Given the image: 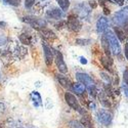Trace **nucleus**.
I'll list each match as a JSON object with an SVG mask.
<instances>
[{
	"label": "nucleus",
	"mask_w": 128,
	"mask_h": 128,
	"mask_svg": "<svg viewBox=\"0 0 128 128\" xmlns=\"http://www.w3.org/2000/svg\"><path fill=\"white\" fill-rule=\"evenodd\" d=\"M6 3L12 6H18L20 4V0H6Z\"/></svg>",
	"instance_id": "23"
},
{
	"label": "nucleus",
	"mask_w": 128,
	"mask_h": 128,
	"mask_svg": "<svg viewBox=\"0 0 128 128\" xmlns=\"http://www.w3.org/2000/svg\"><path fill=\"white\" fill-rule=\"evenodd\" d=\"M80 62H81L82 64H84V65H85V64H87V60H86V58H83V56H81V58H80Z\"/></svg>",
	"instance_id": "34"
},
{
	"label": "nucleus",
	"mask_w": 128,
	"mask_h": 128,
	"mask_svg": "<svg viewBox=\"0 0 128 128\" xmlns=\"http://www.w3.org/2000/svg\"><path fill=\"white\" fill-rule=\"evenodd\" d=\"M36 3V0H25V5L27 8H31Z\"/></svg>",
	"instance_id": "24"
},
{
	"label": "nucleus",
	"mask_w": 128,
	"mask_h": 128,
	"mask_svg": "<svg viewBox=\"0 0 128 128\" xmlns=\"http://www.w3.org/2000/svg\"><path fill=\"white\" fill-rule=\"evenodd\" d=\"M122 89H123V92H124V94H125V96L128 98V86L124 83V84H122Z\"/></svg>",
	"instance_id": "27"
},
{
	"label": "nucleus",
	"mask_w": 128,
	"mask_h": 128,
	"mask_svg": "<svg viewBox=\"0 0 128 128\" xmlns=\"http://www.w3.org/2000/svg\"><path fill=\"white\" fill-rule=\"evenodd\" d=\"M124 9H125V10H128V5H127V6H125V8H124Z\"/></svg>",
	"instance_id": "36"
},
{
	"label": "nucleus",
	"mask_w": 128,
	"mask_h": 128,
	"mask_svg": "<svg viewBox=\"0 0 128 128\" xmlns=\"http://www.w3.org/2000/svg\"><path fill=\"white\" fill-rule=\"evenodd\" d=\"M53 53H54V60H56V67H58V71H60L62 74H67V73H68V68H67V65H66L65 60H64V58H62V52L58 51V50L53 49Z\"/></svg>",
	"instance_id": "3"
},
{
	"label": "nucleus",
	"mask_w": 128,
	"mask_h": 128,
	"mask_svg": "<svg viewBox=\"0 0 128 128\" xmlns=\"http://www.w3.org/2000/svg\"><path fill=\"white\" fill-rule=\"evenodd\" d=\"M100 75H102V79H106L108 82H110V81H111V80H110V77H109L108 75H106V74H104V73H100Z\"/></svg>",
	"instance_id": "29"
},
{
	"label": "nucleus",
	"mask_w": 128,
	"mask_h": 128,
	"mask_svg": "<svg viewBox=\"0 0 128 128\" xmlns=\"http://www.w3.org/2000/svg\"><path fill=\"white\" fill-rule=\"evenodd\" d=\"M2 56V51H0V56Z\"/></svg>",
	"instance_id": "37"
},
{
	"label": "nucleus",
	"mask_w": 128,
	"mask_h": 128,
	"mask_svg": "<svg viewBox=\"0 0 128 128\" xmlns=\"http://www.w3.org/2000/svg\"><path fill=\"white\" fill-rule=\"evenodd\" d=\"M100 42H102V48H104V53H106V56H108V58H111V45H110V41H109V38H108V36L106 35V33L102 36V40H100Z\"/></svg>",
	"instance_id": "11"
},
{
	"label": "nucleus",
	"mask_w": 128,
	"mask_h": 128,
	"mask_svg": "<svg viewBox=\"0 0 128 128\" xmlns=\"http://www.w3.org/2000/svg\"><path fill=\"white\" fill-rule=\"evenodd\" d=\"M123 79H124V83L128 86V68H126L123 73Z\"/></svg>",
	"instance_id": "25"
},
{
	"label": "nucleus",
	"mask_w": 128,
	"mask_h": 128,
	"mask_svg": "<svg viewBox=\"0 0 128 128\" xmlns=\"http://www.w3.org/2000/svg\"><path fill=\"white\" fill-rule=\"evenodd\" d=\"M106 35L108 36V38H109L112 52L114 53V54H116V56H119L121 53V46H120L119 40H118V38H117V36L113 33V32H111V31L106 32Z\"/></svg>",
	"instance_id": "2"
},
{
	"label": "nucleus",
	"mask_w": 128,
	"mask_h": 128,
	"mask_svg": "<svg viewBox=\"0 0 128 128\" xmlns=\"http://www.w3.org/2000/svg\"><path fill=\"white\" fill-rule=\"evenodd\" d=\"M47 16H50L51 18L60 20V18H62L64 14H62V10H60V8H52V9H49L47 12Z\"/></svg>",
	"instance_id": "15"
},
{
	"label": "nucleus",
	"mask_w": 128,
	"mask_h": 128,
	"mask_svg": "<svg viewBox=\"0 0 128 128\" xmlns=\"http://www.w3.org/2000/svg\"><path fill=\"white\" fill-rule=\"evenodd\" d=\"M100 62H102V67L106 70V71H109L110 73H112L113 72V70H112V66H113V60H112V58H108V56H100Z\"/></svg>",
	"instance_id": "13"
},
{
	"label": "nucleus",
	"mask_w": 128,
	"mask_h": 128,
	"mask_svg": "<svg viewBox=\"0 0 128 128\" xmlns=\"http://www.w3.org/2000/svg\"><path fill=\"white\" fill-rule=\"evenodd\" d=\"M114 32H115V35L117 36V38H118L121 42H124L125 41V38H126V34L125 32L122 28H120L119 26L118 27H114Z\"/></svg>",
	"instance_id": "17"
},
{
	"label": "nucleus",
	"mask_w": 128,
	"mask_h": 128,
	"mask_svg": "<svg viewBox=\"0 0 128 128\" xmlns=\"http://www.w3.org/2000/svg\"><path fill=\"white\" fill-rule=\"evenodd\" d=\"M65 100H66V102L71 106L72 109L76 110V111H79V112L81 111L79 102H78V100L76 98V96H75V95H74L73 93L67 91V92L65 93Z\"/></svg>",
	"instance_id": "7"
},
{
	"label": "nucleus",
	"mask_w": 128,
	"mask_h": 128,
	"mask_svg": "<svg viewBox=\"0 0 128 128\" xmlns=\"http://www.w3.org/2000/svg\"><path fill=\"white\" fill-rule=\"evenodd\" d=\"M69 126L71 127V128H82L83 126H82V124H80L78 121H71L70 123H69Z\"/></svg>",
	"instance_id": "22"
},
{
	"label": "nucleus",
	"mask_w": 128,
	"mask_h": 128,
	"mask_svg": "<svg viewBox=\"0 0 128 128\" xmlns=\"http://www.w3.org/2000/svg\"><path fill=\"white\" fill-rule=\"evenodd\" d=\"M18 39L20 41V43H23L24 45H30L31 42H32V37L31 35L29 34H26V33H23L18 36Z\"/></svg>",
	"instance_id": "19"
},
{
	"label": "nucleus",
	"mask_w": 128,
	"mask_h": 128,
	"mask_svg": "<svg viewBox=\"0 0 128 128\" xmlns=\"http://www.w3.org/2000/svg\"><path fill=\"white\" fill-rule=\"evenodd\" d=\"M123 27H124V29H123V30H124V32H125V34L127 35V34H128V22H127Z\"/></svg>",
	"instance_id": "32"
},
{
	"label": "nucleus",
	"mask_w": 128,
	"mask_h": 128,
	"mask_svg": "<svg viewBox=\"0 0 128 128\" xmlns=\"http://www.w3.org/2000/svg\"><path fill=\"white\" fill-rule=\"evenodd\" d=\"M77 9V14H78V16H81V18H86L88 14H89V8L85 5L84 3L82 4H79L77 6V8L75 7V10Z\"/></svg>",
	"instance_id": "14"
},
{
	"label": "nucleus",
	"mask_w": 128,
	"mask_h": 128,
	"mask_svg": "<svg viewBox=\"0 0 128 128\" xmlns=\"http://www.w3.org/2000/svg\"><path fill=\"white\" fill-rule=\"evenodd\" d=\"M40 32H41V34H42V37L45 38L46 40L52 41V40L56 39V33L53 31H51L50 29H48V28H43L42 30H40Z\"/></svg>",
	"instance_id": "12"
},
{
	"label": "nucleus",
	"mask_w": 128,
	"mask_h": 128,
	"mask_svg": "<svg viewBox=\"0 0 128 128\" xmlns=\"http://www.w3.org/2000/svg\"><path fill=\"white\" fill-rule=\"evenodd\" d=\"M43 46V51H44V58H45V64L47 67H51L52 62L54 60V56H53V52L51 51V48L46 45L45 43L42 44Z\"/></svg>",
	"instance_id": "9"
},
{
	"label": "nucleus",
	"mask_w": 128,
	"mask_h": 128,
	"mask_svg": "<svg viewBox=\"0 0 128 128\" xmlns=\"http://www.w3.org/2000/svg\"><path fill=\"white\" fill-rule=\"evenodd\" d=\"M125 56L128 60V43L125 44Z\"/></svg>",
	"instance_id": "31"
},
{
	"label": "nucleus",
	"mask_w": 128,
	"mask_h": 128,
	"mask_svg": "<svg viewBox=\"0 0 128 128\" xmlns=\"http://www.w3.org/2000/svg\"><path fill=\"white\" fill-rule=\"evenodd\" d=\"M114 1H115V3H117V4L120 5V6L124 5V0H114Z\"/></svg>",
	"instance_id": "30"
},
{
	"label": "nucleus",
	"mask_w": 128,
	"mask_h": 128,
	"mask_svg": "<svg viewBox=\"0 0 128 128\" xmlns=\"http://www.w3.org/2000/svg\"><path fill=\"white\" fill-rule=\"evenodd\" d=\"M42 1H45V0H42Z\"/></svg>",
	"instance_id": "38"
},
{
	"label": "nucleus",
	"mask_w": 128,
	"mask_h": 128,
	"mask_svg": "<svg viewBox=\"0 0 128 128\" xmlns=\"http://www.w3.org/2000/svg\"><path fill=\"white\" fill-rule=\"evenodd\" d=\"M58 80L60 84L62 85L64 88H68V89L71 88V82H70V80H69L68 78H66L65 76L58 75Z\"/></svg>",
	"instance_id": "18"
},
{
	"label": "nucleus",
	"mask_w": 128,
	"mask_h": 128,
	"mask_svg": "<svg viewBox=\"0 0 128 128\" xmlns=\"http://www.w3.org/2000/svg\"><path fill=\"white\" fill-rule=\"evenodd\" d=\"M90 42H91L90 39H77L76 44L77 45H88Z\"/></svg>",
	"instance_id": "21"
},
{
	"label": "nucleus",
	"mask_w": 128,
	"mask_h": 128,
	"mask_svg": "<svg viewBox=\"0 0 128 128\" xmlns=\"http://www.w3.org/2000/svg\"><path fill=\"white\" fill-rule=\"evenodd\" d=\"M76 78L80 83L85 85V87H86V89H88L90 95H92L93 98L96 96V94H98L96 87H95L93 79L89 75H87V74H85V73H77Z\"/></svg>",
	"instance_id": "1"
},
{
	"label": "nucleus",
	"mask_w": 128,
	"mask_h": 128,
	"mask_svg": "<svg viewBox=\"0 0 128 128\" xmlns=\"http://www.w3.org/2000/svg\"><path fill=\"white\" fill-rule=\"evenodd\" d=\"M96 3H95V1H94V0H91V1H90V6L92 7V8H95V7H96Z\"/></svg>",
	"instance_id": "33"
},
{
	"label": "nucleus",
	"mask_w": 128,
	"mask_h": 128,
	"mask_svg": "<svg viewBox=\"0 0 128 128\" xmlns=\"http://www.w3.org/2000/svg\"><path fill=\"white\" fill-rule=\"evenodd\" d=\"M113 22L117 26H124L128 22V12H127V10L123 9V10H120V12H116L114 18H113Z\"/></svg>",
	"instance_id": "6"
},
{
	"label": "nucleus",
	"mask_w": 128,
	"mask_h": 128,
	"mask_svg": "<svg viewBox=\"0 0 128 128\" xmlns=\"http://www.w3.org/2000/svg\"><path fill=\"white\" fill-rule=\"evenodd\" d=\"M6 41H7V38L6 36H0V45H4L6 43Z\"/></svg>",
	"instance_id": "28"
},
{
	"label": "nucleus",
	"mask_w": 128,
	"mask_h": 128,
	"mask_svg": "<svg viewBox=\"0 0 128 128\" xmlns=\"http://www.w3.org/2000/svg\"><path fill=\"white\" fill-rule=\"evenodd\" d=\"M73 90L75 91L77 94H83L85 91H86V87H85V85L80 83V82H76V83H74L73 84V86H72Z\"/></svg>",
	"instance_id": "16"
},
{
	"label": "nucleus",
	"mask_w": 128,
	"mask_h": 128,
	"mask_svg": "<svg viewBox=\"0 0 128 128\" xmlns=\"http://www.w3.org/2000/svg\"><path fill=\"white\" fill-rule=\"evenodd\" d=\"M56 2L60 5V7L62 8V12L68 10V8L70 6V0H56Z\"/></svg>",
	"instance_id": "20"
},
{
	"label": "nucleus",
	"mask_w": 128,
	"mask_h": 128,
	"mask_svg": "<svg viewBox=\"0 0 128 128\" xmlns=\"http://www.w3.org/2000/svg\"><path fill=\"white\" fill-rule=\"evenodd\" d=\"M98 121L104 126H109L112 123V119H113L112 114L106 110H100L98 114Z\"/></svg>",
	"instance_id": "8"
},
{
	"label": "nucleus",
	"mask_w": 128,
	"mask_h": 128,
	"mask_svg": "<svg viewBox=\"0 0 128 128\" xmlns=\"http://www.w3.org/2000/svg\"><path fill=\"white\" fill-rule=\"evenodd\" d=\"M24 22L28 23L29 25H31L34 29H37V30H42L43 28H46V22L43 20H40V18H34V16H27V18H23Z\"/></svg>",
	"instance_id": "4"
},
{
	"label": "nucleus",
	"mask_w": 128,
	"mask_h": 128,
	"mask_svg": "<svg viewBox=\"0 0 128 128\" xmlns=\"http://www.w3.org/2000/svg\"><path fill=\"white\" fill-rule=\"evenodd\" d=\"M4 26H6V24H5V23L0 22V28H4Z\"/></svg>",
	"instance_id": "35"
},
{
	"label": "nucleus",
	"mask_w": 128,
	"mask_h": 128,
	"mask_svg": "<svg viewBox=\"0 0 128 128\" xmlns=\"http://www.w3.org/2000/svg\"><path fill=\"white\" fill-rule=\"evenodd\" d=\"M109 27V20L108 18H106L104 16H100L98 18V20L96 22V30L98 33H104L106 31Z\"/></svg>",
	"instance_id": "10"
},
{
	"label": "nucleus",
	"mask_w": 128,
	"mask_h": 128,
	"mask_svg": "<svg viewBox=\"0 0 128 128\" xmlns=\"http://www.w3.org/2000/svg\"><path fill=\"white\" fill-rule=\"evenodd\" d=\"M67 27L71 31H73V32L79 31L81 29V24H80V20L78 18V16H76V14H70V16H68Z\"/></svg>",
	"instance_id": "5"
},
{
	"label": "nucleus",
	"mask_w": 128,
	"mask_h": 128,
	"mask_svg": "<svg viewBox=\"0 0 128 128\" xmlns=\"http://www.w3.org/2000/svg\"><path fill=\"white\" fill-rule=\"evenodd\" d=\"M66 26H67V22H62H62H60L58 24L56 25V28L58 30H62V28H65Z\"/></svg>",
	"instance_id": "26"
}]
</instances>
